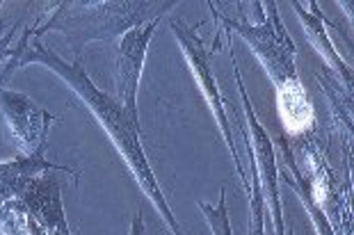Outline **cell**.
Returning a JSON list of instances; mask_svg holds the SVG:
<instances>
[{
    "instance_id": "6da1fadb",
    "label": "cell",
    "mask_w": 354,
    "mask_h": 235,
    "mask_svg": "<svg viewBox=\"0 0 354 235\" xmlns=\"http://www.w3.org/2000/svg\"><path fill=\"white\" fill-rule=\"evenodd\" d=\"M21 53H24L21 59L12 62L7 71H12L14 66H24L28 62H41V64L50 66V69L55 71L62 80L69 82L73 92H76L82 98V101L89 105V110H92L94 115L99 117V121L105 128V133H108L110 138H112V142H115L117 151L122 153L126 164L133 169L140 187L145 189V194L153 201L156 210L160 212L162 219L167 222L171 233H174V235H183L180 226L176 224L174 215H171L167 201H165L160 187H158V180L153 176L151 167H149V162H147V156L142 153V144L138 140L140 138V128L131 124V119L124 115L122 108L117 105V101H112V98L101 94L99 89L92 85V80L87 78L85 71H82V66L78 62H73V64L64 62L62 57L53 55V53H48V50H44L41 46H37V44L30 50H21Z\"/></svg>"
},
{
    "instance_id": "7a4b0ae2",
    "label": "cell",
    "mask_w": 354,
    "mask_h": 235,
    "mask_svg": "<svg viewBox=\"0 0 354 235\" xmlns=\"http://www.w3.org/2000/svg\"><path fill=\"white\" fill-rule=\"evenodd\" d=\"M171 30H174L176 41L180 44V50H183L187 64H190L194 80H197V85L201 89V96L206 98L208 108H210V112H213L217 126H220V131L224 135V142H227V147L231 151L233 162H236V167H238L240 180H243L245 189L250 192V180H247V173L243 171V167H240V160H238L236 142H233V135H231L227 110H224V101H222V96H220V89H217L215 75H213V71H210V53L203 48V44L197 37V30H194V28H185V26L171 24Z\"/></svg>"
},
{
    "instance_id": "3957f363",
    "label": "cell",
    "mask_w": 354,
    "mask_h": 235,
    "mask_svg": "<svg viewBox=\"0 0 354 235\" xmlns=\"http://www.w3.org/2000/svg\"><path fill=\"white\" fill-rule=\"evenodd\" d=\"M156 26H158V19H153L151 24H140L131 28L124 35L122 44H119V53H117V71H115L117 94H119L117 105L122 108L124 115L131 119V124L138 128H140L138 87H140L142 69H145V55H147L149 41H151V37L156 32Z\"/></svg>"
},
{
    "instance_id": "277c9868",
    "label": "cell",
    "mask_w": 354,
    "mask_h": 235,
    "mask_svg": "<svg viewBox=\"0 0 354 235\" xmlns=\"http://www.w3.org/2000/svg\"><path fill=\"white\" fill-rule=\"evenodd\" d=\"M277 112L290 135H302L313 126V105L299 78H290L277 87Z\"/></svg>"
},
{
    "instance_id": "5b68a950",
    "label": "cell",
    "mask_w": 354,
    "mask_h": 235,
    "mask_svg": "<svg viewBox=\"0 0 354 235\" xmlns=\"http://www.w3.org/2000/svg\"><path fill=\"white\" fill-rule=\"evenodd\" d=\"M295 10L299 12V19H302V24H304V30H306V37L311 39V44L315 48H318L322 53V57L327 59V62L334 66V69L343 75L345 80L350 82V69L343 64V59L336 55V50L331 48V44L327 39V35H325V26H322V19H320V14H306L302 10V5L295 3Z\"/></svg>"
},
{
    "instance_id": "8992f818",
    "label": "cell",
    "mask_w": 354,
    "mask_h": 235,
    "mask_svg": "<svg viewBox=\"0 0 354 235\" xmlns=\"http://www.w3.org/2000/svg\"><path fill=\"white\" fill-rule=\"evenodd\" d=\"M201 212L206 215L210 231L213 235H231V224H229V215H227V203H224V189L220 194V203L217 206H208V203L199 201Z\"/></svg>"
},
{
    "instance_id": "52a82bcc",
    "label": "cell",
    "mask_w": 354,
    "mask_h": 235,
    "mask_svg": "<svg viewBox=\"0 0 354 235\" xmlns=\"http://www.w3.org/2000/svg\"><path fill=\"white\" fill-rule=\"evenodd\" d=\"M250 196H252L250 235H266L263 233V192H261L259 176H256V167H254V185H250Z\"/></svg>"
},
{
    "instance_id": "ba28073f",
    "label": "cell",
    "mask_w": 354,
    "mask_h": 235,
    "mask_svg": "<svg viewBox=\"0 0 354 235\" xmlns=\"http://www.w3.org/2000/svg\"><path fill=\"white\" fill-rule=\"evenodd\" d=\"M131 235H147V229H145V222H142V215L133 217V229H131Z\"/></svg>"
}]
</instances>
